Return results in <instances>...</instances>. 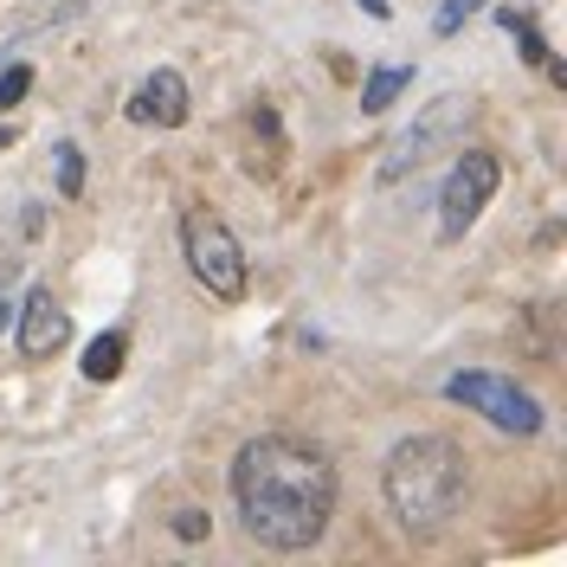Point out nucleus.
<instances>
[{
	"mask_svg": "<svg viewBox=\"0 0 567 567\" xmlns=\"http://www.w3.org/2000/svg\"><path fill=\"white\" fill-rule=\"evenodd\" d=\"M342 477L322 445L290 439V432H258L233 458V509L258 548L271 555H303L317 548L336 523Z\"/></svg>",
	"mask_w": 567,
	"mask_h": 567,
	"instance_id": "1",
	"label": "nucleus"
},
{
	"mask_svg": "<svg viewBox=\"0 0 567 567\" xmlns=\"http://www.w3.org/2000/svg\"><path fill=\"white\" fill-rule=\"evenodd\" d=\"M464 491H471V458H464L458 439H445V432H413L381 464L388 516L413 542H432V535L452 529L464 509Z\"/></svg>",
	"mask_w": 567,
	"mask_h": 567,
	"instance_id": "2",
	"label": "nucleus"
},
{
	"mask_svg": "<svg viewBox=\"0 0 567 567\" xmlns=\"http://www.w3.org/2000/svg\"><path fill=\"white\" fill-rule=\"evenodd\" d=\"M181 258H187L194 284L207 290L213 303H246V290H251L246 246L233 239L226 219H213V213H181Z\"/></svg>",
	"mask_w": 567,
	"mask_h": 567,
	"instance_id": "3",
	"label": "nucleus"
},
{
	"mask_svg": "<svg viewBox=\"0 0 567 567\" xmlns=\"http://www.w3.org/2000/svg\"><path fill=\"white\" fill-rule=\"evenodd\" d=\"M445 400H458L464 413H477V420H491L496 432H516V439H535L548 413H542V400H535L523 381H509V374H491V368H471V374H452L445 381Z\"/></svg>",
	"mask_w": 567,
	"mask_h": 567,
	"instance_id": "4",
	"label": "nucleus"
},
{
	"mask_svg": "<svg viewBox=\"0 0 567 567\" xmlns=\"http://www.w3.org/2000/svg\"><path fill=\"white\" fill-rule=\"evenodd\" d=\"M471 97H458V91H445V97H432V104L420 110V123H406L400 136L388 142V155H381V181H406L420 175L425 162L439 155V148H452V142L464 136V123H471Z\"/></svg>",
	"mask_w": 567,
	"mask_h": 567,
	"instance_id": "5",
	"label": "nucleus"
},
{
	"mask_svg": "<svg viewBox=\"0 0 567 567\" xmlns=\"http://www.w3.org/2000/svg\"><path fill=\"white\" fill-rule=\"evenodd\" d=\"M496 181H503V162L491 148H464L452 162V175H445V187H439V239H464L477 226V213L491 207Z\"/></svg>",
	"mask_w": 567,
	"mask_h": 567,
	"instance_id": "6",
	"label": "nucleus"
},
{
	"mask_svg": "<svg viewBox=\"0 0 567 567\" xmlns=\"http://www.w3.org/2000/svg\"><path fill=\"white\" fill-rule=\"evenodd\" d=\"M130 116L136 123H155V130H181L187 116H194V97H187V78L175 65L148 71L136 84V97H130Z\"/></svg>",
	"mask_w": 567,
	"mask_h": 567,
	"instance_id": "7",
	"label": "nucleus"
},
{
	"mask_svg": "<svg viewBox=\"0 0 567 567\" xmlns=\"http://www.w3.org/2000/svg\"><path fill=\"white\" fill-rule=\"evenodd\" d=\"M65 342H71V317L59 310V297L45 284H33L27 303H20V354L27 361H45V354H59Z\"/></svg>",
	"mask_w": 567,
	"mask_h": 567,
	"instance_id": "8",
	"label": "nucleus"
},
{
	"mask_svg": "<svg viewBox=\"0 0 567 567\" xmlns=\"http://www.w3.org/2000/svg\"><path fill=\"white\" fill-rule=\"evenodd\" d=\"M496 27H509V33L523 39V59H529L535 71H548L555 84H567V71L555 65V52H548V39L535 33V20H529V13H516V7H503V13H496Z\"/></svg>",
	"mask_w": 567,
	"mask_h": 567,
	"instance_id": "9",
	"label": "nucleus"
},
{
	"mask_svg": "<svg viewBox=\"0 0 567 567\" xmlns=\"http://www.w3.org/2000/svg\"><path fill=\"white\" fill-rule=\"evenodd\" d=\"M123 354H130V336H123V329H104V336L84 349V381H116V374H123Z\"/></svg>",
	"mask_w": 567,
	"mask_h": 567,
	"instance_id": "10",
	"label": "nucleus"
},
{
	"mask_svg": "<svg viewBox=\"0 0 567 567\" xmlns=\"http://www.w3.org/2000/svg\"><path fill=\"white\" fill-rule=\"evenodd\" d=\"M406 84H413V65H381V71H368V84H361V110H368V116H381V110H388L393 97L406 91Z\"/></svg>",
	"mask_w": 567,
	"mask_h": 567,
	"instance_id": "11",
	"label": "nucleus"
},
{
	"mask_svg": "<svg viewBox=\"0 0 567 567\" xmlns=\"http://www.w3.org/2000/svg\"><path fill=\"white\" fill-rule=\"evenodd\" d=\"M78 194H84V148L59 142V200H78Z\"/></svg>",
	"mask_w": 567,
	"mask_h": 567,
	"instance_id": "12",
	"label": "nucleus"
},
{
	"mask_svg": "<svg viewBox=\"0 0 567 567\" xmlns=\"http://www.w3.org/2000/svg\"><path fill=\"white\" fill-rule=\"evenodd\" d=\"M27 91H33V71H27V65H7V71H0V110H13Z\"/></svg>",
	"mask_w": 567,
	"mask_h": 567,
	"instance_id": "13",
	"label": "nucleus"
},
{
	"mask_svg": "<svg viewBox=\"0 0 567 567\" xmlns=\"http://www.w3.org/2000/svg\"><path fill=\"white\" fill-rule=\"evenodd\" d=\"M168 529H175L181 542H200V535H207L213 523H207V509H175V523H168Z\"/></svg>",
	"mask_w": 567,
	"mask_h": 567,
	"instance_id": "14",
	"label": "nucleus"
},
{
	"mask_svg": "<svg viewBox=\"0 0 567 567\" xmlns=\"http://www.w3.org/2000/svg\"><path fill=\"white\" fill-rule=\"evenodd\" d=\"M471 13H477V0H445L432 27H439V33H458V27H464V20H471Z\"/></svg>",
	"mask_w": 567,
	"mask_h": 567,
	"instance_id": "15",
	"label": "nucleus"
},
{
	"mask_svg": "<svg viewBox=\"0 0 567 567\" xmlns=\"http://www.w3.org/2000/svg\"><path fill=\"white\" fill-rule=\"evenodd\" d=\"M361 7H368V13H374V20H388V13H393L388 0H361Z\"/></svg>",
	"mask_w": 567,
	"mask_h": 567,
	"instance_id": "16",
	"label": "nucleus"
},
{
	"mask_svg": "<svg viewBox=\"0 0 567 567\" xmlns=\"http://www.w3.org/2000/svg\"><path fill=\"white\" fill-rule=\"evenodd\" d=\"M7 142H13V130H7V123H0V148H7Z\"/></svg>",
	"mask_w": 567,
	"mask_h": 567,
	"instance_id": "17",
	"label": "nucleus"
}]
</instances>
